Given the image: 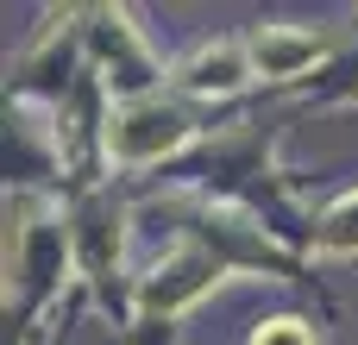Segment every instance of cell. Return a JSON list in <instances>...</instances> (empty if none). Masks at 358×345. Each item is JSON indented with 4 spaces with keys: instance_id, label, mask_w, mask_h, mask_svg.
<instances>
[{
    "instance_id": "1",
    "label": "cell",
    "mask_w": 358,
    "mask_h": 345,
    "mask_svg": "<svg viewBox=\"0 0 358 345\" xmlns=\"http://www.w3.org/2000/svg\"><path fill=\"white\" fill-rule=\"evenodd\" d=\"M182 145H189V113L170 107V101H132L107 126V151L120 163H157V157L182 151Z\"/></svg>"
},
{
    "instance_id": "2",
    "label": "cell",
    "mask_w": 358,
    "mask_h": 345,
    "mask_svg": "<svg viewBox=\"0 0 358 345\" xmlns=\"http://www.w3.org/2000/svg\"><path fill=\"white\" fill-rule=\"evenodd\" d=\"M245 57H252V75H302L327 57V44L308 31H289V25H264L245 38Z\"/></svg>"
},
{
    "instance_id": "3",
    "label": "cell",
    "mask_w": 358,
    "mask_h": 345,
    "mask_svg": "<svg viewBox=\"0 0 358 345\" xmlns=\"http://www.w3.org/2000/svg\"><path fill=\"white\" fill-rule=\"evenodd\" d=\"M245 75H252L245 44H239V50H233V44H220V50H201V57H189V63H182V88H195V94H233Z\"/></svg>"
},
{
    "instance_id": "4",
    "label": "cell",
    "mask_w": 358,
    "mask_h": 345,
    "mask_svg": "<svg viewBox=\"0 0 358 345\" xmlns=\"http://www.w3.org/2000/svg\"><path fill=\"white\" fill-rule=\"evenodd\" d=\"M315 251H334V258H352V251H358V195L334 201V207L321 214V226H315Z\"/></svg>"
},
{
    "instance_id": "5",
    "label": "cell",
    "mask_w": 358,
    "mask_h": 345,
    "mask_svg": "<svg viewBox=\"0 0 358 345\" xmlns=\"http://www.w3.org/2000/svg\"><path fill=\"white\" fill-rule=\"evenodd\" d=\"M252 345H315V333L302 327V321H271V327H258Z\"/></svg>"
}]
</instances>
